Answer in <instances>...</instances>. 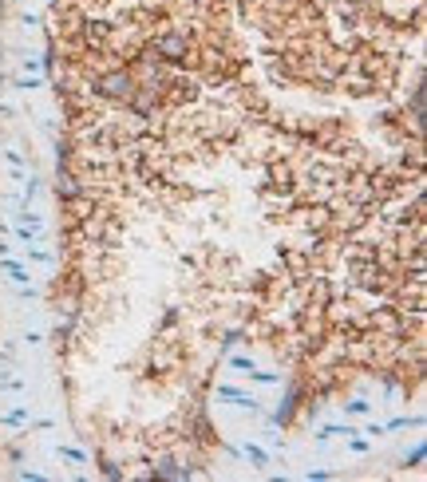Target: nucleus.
Returning a JSON list of instances; mask_svg holds the SVG:
<instances>
[{"label":"nucleus","mask_w":427,"mask_h":482,"mask_svg":"<svg viewBox=\"0 0 427 482\" xmlns=\"http://www.w3.org/2000/svg\"><path fill=\"white\" fill-rule=\"evenodd\" d=\"M218 400H229L234 407H241V412H258V400L246 392H238V388H229V383H222L218 388Z\"/></svg>","instance_id":"obj_1"},{"label":"nucleus","mask_w":427,"mask_h":482,"mask_svg":"<svg viewBox=\"0 0 427 482\" xmlns=\"http://www.w3.org/2000/svg\"><path fill=\"white\" fill-rule=\"evenodd\" d=\"M0 273H4V277H8L12 285H28V277H32V273L24 269V265L16 261V257H0Z\"/></svg>","instance_id":"obj_2"},{"label":"nucleus","mask_w":427,"mask_h":482,"mask_svg":"<svg viewBox=\"0 0 427 482\" xmlns=\"http://www.w3.org/2000/svg\"><path fill=\"white\" fill-rule=\"evenodd\" d=\"M246 380L249 383H261V388H281V372H261V368H253Z\"/></svg>","instance_id":"obj_3"},{"label":"nucleus","mask_w":427,"mask_h":482,"mask_svg":"<svg viewBox=\"0 0 427 482\" xmlns=\"http://www.w3.org/2000/svg\"><path fill=\"white\" fill-rule=\"evenodd\" d=\"M229 372H234V376H249V372H253V368H258V360H253V356H229Z\"/></svg>","instance_id":"obj_4"},{"label":"nucleus","mask_w":427,"mask_h":482,"mask_svg":"<svg viewBox=\"0 0 427 482\" xmlns=\"http://www.w3.org/2000/svg\"><path fill=\"white\" fill-rule=\"evenodd\" d=\"M28 407H12V412H4L0 415V423H4V427H24V423H28Z\"/></svg>","instance_id":"obj_5"},{"label":"nucleus","mask_w":427,"mask_h":482,"mask_svg":"<svg viewBox=\"0 0 427 482\" xmlns=\"http://www.w3.org/2000/svg\"><path fill=\"white\" fill-rule=\"evenodd\" d=\"M56 455H60V459H68V462H76V466H88V455L80 451V447H56Z\"/></svg>","instance_id":"obj_6"},{"label":"nucleus","mask_w":427,"mask_h":482,"mask_svg":"<svg viewBox=\"0 0 427 482\" xmlns=\"http://www.w3.org/2000/svg\"><path fill=\"white\" fill-rule=\"evenodd\" d=\"M241 455H246L253 466H269V455L261 451V447H253V443H246V447H241Z\"/></svg>","instance_id":"obj_7"},{"label":"nucleus","mask_w":427,"mask_h":482,"mask_svg":"<svg viewBox=\"0 0 427 482\" xmlns=\"http://www.w3.org/2000/svg\"><path fill=\"white\" fill-rule=\"evenodd\" d=\"M344 412H348V415H356V419H360V415H372V403H368V400H360V395H356V400H348V403H344Z\"/></svg>","instance_id":"obj_8"},{"label":"nucleus","mask_w":427,"mask_h":482,"mask_svg":"<svg viewBox=\"0 0 427 482\" xmlns=\"http://www.w3.org/2000/svg\"><path fill=\"white\" fill-rule=\"evenodd\" d=\"M423 459H427V447H423V443H416V447H411V455H404V462H411V466H419Z\"/></svg>","instance_id":"obj_9"},{"label":"nucleus","mask_w":427,"mask_h":482,"mask_svg":"<svg viewBox=\"0 0 427 482\" xmlns=\"http://www.w3.org/2000/svg\"><path fill=\"white\" fill-rule=\"evenodd\" d=\"M16 87H20V91H40L44 80H40V75H24V80H16Z\"/></svg>","instance_id":"obj_10"},{"label":"nucleus","mask_w":427,"mask_h":482,"mask_svg":"<svg viewBox=\"0 0 427 482\" xmlns=\"http://www.w3.org/2000/svg\"><path fill=\"white\" fill-rule=\"evenodd\" d=\"M20 24H24V28H40V16H36V12H24V16H20Z\"/></svg>","instance_id":"obj_11"},{"label":"nucleus","mask_w":427,"mask_h":482,"mask_svg":"<svg viewBox=\"0 0 427 482\" xmlns=\"http://www.w3.org/2000/svg\"><path fill=\"white\" fill-rule=\"evenodd\" d=\"M364 435H372V439H380V435H387V427H384V423H368V427H364Z\"/></svg>","instance_id":"obj_12"},{"label":"nucleus","mask_w":427,"mask_h":482,"mask_svg":"<svg viewBox=\"0 0 427 482\" xmlns=\"http://www.w3.org/2000/svg\"><path fill=\"white\" fill-rule=\"evenodd\" d=\"M305 478H317V482H328V478H332V471H308Z\"/></svg>","instance_id":"obj_13"},{"label":"nucleus","mask_w":427,"mask_h":482,"mask_svg":"<svg viewBox=\"0 0 427 482\" xmlns=\"http://www.w3.org/2000/svg\"><path fill=\"white\" fill-rule=\"evenodd\" d=\"M0 257H12V245H4V241H0Z\"/></svg>","instance_id":"obj_14"}]
</instances>
